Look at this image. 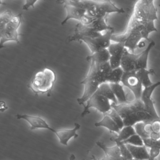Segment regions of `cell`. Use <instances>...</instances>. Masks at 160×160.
Returning <instances> with one entry per match:
<instances>
[{
    "mask_svg": "<svg viewBox=\"0 0 160 160\" xmlns=\"http://www.w3.org/2000/svg\"><path fill=\"white\" fill-rule=\"evenodd\" d=\"M110 57L111 56L108 49H105L91 54L86 58V59L90 62H93L98 64H103L108 62Z\"/></svg>",
    "mask_w": 160,
    "mask_h": 160,
    "instance_id": "d6986e66",
    "label": "cell"
},
{
    "mask_svg": "<svg viewBox=\"0 0 160 160\" xmlns=\"http://www.w3.org/2000/svg\"><path fill=\"white\" fill-rule=\"evenodd\" d=\"M87 15L93 18H104L110 13H125L123 8H118L110 1H87Z\"/></svg>",
    "mask_w": 160,
    "mask_h": 160,
    "instance_id": "5b68a950",
    "label": "cell"
},
{
    "mask_svg": "<svg viewBox=\"0 0 160 160\" xmlns=\"http://www.w3.org/2000/svg\"><path fill=\"white\" fill-rule=\"evenodd\" d=\"M122 142L125 145H131L134 146H143L145 145L143 139L137 134L132 136L128 139L122 141Z\"/></svg>",
    "mask_w": 160,
    "mask_h": 160,
    "instance_id": "4dcf8cb0",
    "label": "cell"
},
{
    "mask_svg": "<svg viewBox=\"0 0 160 160\" xmlns=\"http://www.w3.org/2000/svg\"><path fill=\"white\" fill-rule=\"evenodd\" d=\"M13 14L11 11L7 10L2 13L0 15V32H2L8 24L13 18Z\"/></svg>",
    "mask_w": 160,
    "mask_h": 160,
    "instance_id": "f1b7e54d",
    "label": "cell"
},
{
    "mask_svg": "<svg viewBox=\"0 0 160 160\" xmlns=\"http://www.w3.org/2000/svg\"><path fill=\"white\" fill-rule=\"evenodd\" d=\"M92 158H93V160H99L98 159H96L94 156H92Z\"/></svg>",
    "mask_w": 160,
    "mask_h": 160,
    "instance_id": "f35d334b",
    "label": "cell"
},
{
    "mask_svg": "<svg viewBox=\"0 0 160 160\" xmlns=\"http://www.w3.org/2000/svg\"><path fill=\"white\" fill-rule=\"evenodd\" d=\"M133 159L138 160H148L150 158L149 152L147 148L143 146H134L126 145Z\"/></svg>",
    "mask_w": 160,
    "mask_h": 160,
    "instance_id": "e0dca14e",
    "label": "cell"
},
{
    "mask_svg": "<svg viewBox=\"0 0 160 160\" xmlns=\"http://www.w3.org/2000/svg\"><path fill=\"white\" fill-rule=\"evenodd\" d=\"M137 75L138 77L141 84L144 88H148L153 85L150 79V75L155 74L153 69H141L136 71Z\"/></svg>",
    "mask_w": 160,
    "mask_h": 160,
    "instance_id": "cb8c5ba5",
    "label": "cell"
},
{
    "mask_svg": "<svg viewBox=\"0 0 160 160\" xmlns=\"http://www.w3.org/2000/svg\"><path fill=\"white\" fill-rule=\"evenodd\" d=\"M145 123L139 122L134 126L136 133L139 135L143 139L149 138L150 135L145 130Z\"/></svg>",
    "mask_w": 160,
    "mask_h": 160,
    "instance_id": "d6a6232c",
    "label": "cell"
},
{
    "mask_svg": "<svg viewBox=\"0 0 160 160\" xmlns=\"http://www.w3.org/2000/svg\"><path fill=\"white\" fill-rule=\"evenodd\" d=\"M159 86H160V81L153 83V85L150 87L144 88L141 98L146 110L152 117L155 121H160V117L158 115L155 109L154 102L152 99V95L154 90Z\"/></svg>",
    "mask_w": 160,
    "mask_h": 160,
    "instance_id": "8fae6325",
    "label": "cell"
},
{
    "mask_svg": "<svg viewBox=\"0 0 160 160\" xmlns=\"http://www.w3.org/2000/svg\"><path fill=\"white\" fill-rule=\"evenodd\" d=\"M95 92L106 97L109 101L112 102L113 103L118 104L117 98L110 87L109 83L106 82L102 84Z\"/></svg>",
    "mask_w": 160,
    "mask_h": 160,
    "instance_id": "d4e9b609",
    "label": "cell"
},
{
    "mask_svg": "<svg viewBox=\"0 0 160 160\" xmlns=\"http://www.w3.org/2000/svg\"><path fill=\"white\" fill-rule=\"evenodd\" d=\"M97 146L102 150L105 153V156L108 158H118L121 157L120 150L118 145L113 147H107L102 142H96Z\"/></svg>",
    "mask_w": 160,
    "mask_h": 160,
    "instance_id": "603a6c76",
    "label": "cell"
},
{
    "mask_svg": "<svg viewBox=\"0 0 160 160\" xmlns=\"http://www.w3.org/2000/svg\"><path fill=\"white\" fill-rule=\"evenodd\" d=\"M17 118L19 120H24L28 122L30 125L31 130L35 129H46L55 132L56 129H54L50 126L42 118L37 116H32L27 114H17L16 116Z\"/></svg>",
    "mask_w": 160,
    "mask_h": 160,
    "instance_id": "4fadbf2b",
    "label": "cell"
},
{
    "mask_svg": "<svg viewBox=\"0 0 160 160\" xmlns=\"http://www.w3.org/2000/svg\"><path fill=\"white\" fill-rule=\"evenodd\" d=\"M155 42L152 41L149 43L147 48L139 53L137 60L136 71L141 69H148V64L149 54L152 48L155 46Z\"/></svg>",
    "mask_w": 160,
    "mask_h": 160,
    "instance_id": "ac0fdd59",
    "label": "cell"
},
{
    "mask_svg": "<svg viewBox=\"0 0 160 160\" xmlns=\"http://www.w3.org/2000/svg\"><path fill=\"white\" fill-rule=\"evenodd\" d=\"M113 142L116 143V145H118L120 150L122 156L125 158L126 160H131L133 159L129 151V149L127 148L126 145L122 143L121 141L114 140Z\"/></svg>",
    "mask_w": 160,
    "mask_h": 160,
    "instance_id": "1f68e13d",
    "label": "cell"
},
{
    "mask_svg": "<svg viewBox=\"0 0 160 160\" xmlns=\"http://www.w3.org/2000/svg\"><path fill=\"white\" fill-rule=\"evenodd\" d=\"M121 58L111 57L109 61V63L112 70L117 69L121 66Z\"/></svg>",
    "mask_w": 160,
    "mask_h": 160,
    "instance_id": "e575fe53",
    "label": "cell"
},
{
    "mask_svg": "<svg viewBox=\"0 0 160 160\" xmlns=\"http://www.w3.org/2000/svg\"><path fill=\"white\" fill-rule=\"evenodd\" d=\"M37 1H27L23 6V10L28 11L30 7L34 8L35 3L37 2Z\"/></svg>",
    "mask_w": 160,
    "mask_h": 160,
    "instance_id": "8d00e7d4",
    "label": "cell"
},
{
    "mask_svg": "<svg viewBox=\"0 0 160 160\" xmlns=\"http://www.w3.org/2000/svg\"><path fill=\"white\" fill-rule=\"evenodd\" d=\"M148 160H157V159H151V158H149V159H148Z\"/></svg>",
    "mask_w": 160,
    "mask_h": 160,
    "instance_id": "ab89813d",
    "label": "cell"
},
{
    "mask_svg": "<svg viewBox=\"0 0 160 160\" xmlns=\"http://www.w3.org/2000/svg\"><path fill=\"white\" fill-rule=\"evenodd\" d=\"M143 39L142 33L138 30L127 28L125 32L121 34H113L111 40L115 42L123 44L130 52L134 53L135 50L140 44Z\"/></svg>",
    "mask_w": 160,
    "mask_h": 160,
    "instance_id": "8992f818",
    "label": "cell"
},
{
    "mask_svg": "<svg viewBox=\"0 0 160 160\" xmlns=\"http://www.w3.org/2000/svg\"><path fill=\"white\" fill-rule=\"evenodd\" d=\"M112 70L109 62L103 64L90 62L88 74L81 82L84 88L82 96L77 99L79 105L83 106L97 91L99 87L107 82L108 76Z\"/></svg>",
    "mask_w": 160,
    "mask_h": 160,
    "instance_id": "7a4b0ae2",
    "label": "cell"
},
{
    "mask_svg": "<svg viewBox=\"0 0 160 160\" xmlns=\"http://www.w3.org/2000/svg\"><path fill=\"white\" fill-rule=\"evenodd\" d=\"M105 160V159H104L103 158L102 159V160Z\"/></svg>",
    "mask_w": 160,
    "mask_h": 160,
    "instance_id": "60d3db41",
    "label": "cell"
},
{
    "mask_svg": "<svg viewBox=\"0 0 160 160\" xmlns=\"http://www.w3.org/2000/svg\"><path fill=\"white\" fill-rule=\"evenodd\" d=\"M112 107L122 118L124 126H134L139 122L151 124L155 121L145 108L141 99H134L127 103H112Z\"/></svg>",
    "mask_w": 160,
    "mask_h": 160,
    "instance_id": "3957f363",
    "label": "cell"
},
{
    "mask_svg": "<svg viewBox=\"0 0 160 160\" xmlns=\"http://www.w3.org/2000/svg\"><path fill=\"white\" fill-rule=\"evenodd\" d=\"M158 20L157 9L152 0H140L136 2L127 28L138 30L143 39L148 40L149 35L157 31L154 21Z\"/></svg>",
    "mask_w": 160,
    "mask_h": 160,
    "instance_id": "6da1fadb",
    "label": "cell"
},
{
    "mask_svg": "<svg viewBox=\"0 0 160 160\" xmlns=\"http://www.w3.org/2000/svg\"><path fill=\"white\" fill-rule=\"evenodd\" d=\"M126 48L124 45L121 43H112L110 46L108 48L111 57L122 58Z\"/></svg>",
    "mask_w": 160,
    "mask_h": 160,
    "instance_id": "4316f807",
    "label": "cell"
},
{
    "mask_svg": "<svg viewBox=\"0 0 160 160\" xmlns=\"http://www.w3.org/2000/svg\"><path fill=\"white\" fill-rule=\"evenodd\" d=\"M62 3L64 4V9L66 11V17L62 22V25H64L67 23V21L72 19L78 20L79 21V23L82 22L87 14L86 10L70 5L64 1H62Z\"/></svg>",
    "mask_w": 160,
    "mask_h": 160,
    "instance_id": "5bb4252c",
    "label": "cell"
},
{
    "mask_svg": "<svg viewBox=\"0 0 160 160\" xmlns=\"http://www.w3.org/2000/svg\"><path fill=\"white\" fill-rule=\"evenodd\" d=\"M70 160H76V157L73 154H71L70 156Z\"/></svg>",
    "mask_w": 160,
    "mask_h": 160,
    "instance_id": "74e56055",
    "label": "cell"
},
{
    "mask_svg": "<svg viewBox=\"0 0 160 160\" xmlns=\"http://www.w3.org/2000/svg\"><path fill=\"white\" fill-rule=\"evenodd\" d=\"M122 84L130 90L133 94L134 99H141L143 92V86L137 75L136 71L124 72L121 81Z\"/></svg>",
    "mask_w": 160,
    "mask_h": 160,
    "instance_id": "30bf717a",
    "label": "cell"
},
{
    "mask_svg": "<svg viewBox=\"0 0 160 160\" xmlns=\"http://www.w3.org/2000/svg\"><path fill=\"white\" fill-rule=\"evenodd\" d=\"M106 115L109 116V117L113 119V120L116 122L117 125L118 126L120 130L124 127V122H123V121L122 118L120 115L115 109H113V108H112V109H111L108 113L107 114H106Z\"/></svg>",
    "mask_w": 160,
    "mask_h": 160,
    "instance_id": "f546056e",
    "label": "cell"
},
{
    "mask_svg": "<svg viewBox=\"0 0 160 160\" xmlns=\"http://www.w3.org/2000/svg\"><path fill=\"white\" fill-rule=\"evenodd\" d=\"M56 79V73L51 69L46 68L36 73L28 87L36 94L47 93L48 96H49Z\"/></svg>",
    "mask_w": 160,
    "mask_h": 160,
    "instance_id": "277c9868",
    "label": "cell"
},
{
    "mask_svg": "<svg viewBox=\"0 0 160 160\" xmlns=\"http://www.w3.org/2000/svg\"><path fill=\"white\" fill-rule=\"evenodd\" d=\"M114 29L106 32L105 33L96 38H83L80 40L88 46L91 54H93L103 49H108L112 42L111 38L114 34Z\"/></svg>",
    "mask_w": 160,
    "mask_h": 160,
    "instance_id": "9c48e42d",
    "label": "cell"
},
{
    "mask_svg": "<svg viewBox=\"0 0 160 160\" xmlns=\"http://www.w3.org/2000/svg\"><path fill=\"white\" fill-rule=\"evenodd\" d=\"M74 125V127L72 129L56 130L54 133L58 137L61 144L64 146H67L71 138L78 137V135L77 133V132L79 130L81 126L77 122L75 123Z\"/></svg>",
    "mask_w": 160,
    "mask_h": 160,
    "instance_id": "2e32d148",
    "label": "cell"
},
{
    "mask_svg": "<svg viewBox=\"0 0 160 160\" xmlns=\"http://www.w3.org/2000/svg\"><path fill=\"white\" fill-rule=\"evenodd\" d=\"M159 6H160V5H159Z\"/></svg>",
    "mask_w": 160,
    "mask_h": 160,
    "instance_id": "7bdbcfd3",
    "label": "cell"
},
{
    "mask_svg": "<svg viewBox=\"0 0 160 160\" xmlns=\"http://www.w3.org/2000/svg\"><path fill=\"white\" fill-rule=\"evenodd\" d=\"M144 145L147 148H151L152 147H156L160 149V138L159 140H153L150 138L143 139Z\"/></svg>",
    "mask_w": 160,
    "mask_h": 160,
    "instance_id": "836d02e7",
    "label": "cell"
},
{
    "mask_svg": "<svg viewBox=\"0 0 160 160\" xmlns=\"http://www.w3.org/2000/svg\"><path fill=\"white\" fill-rule=\"evenodd\" d=\"M150 158L151 159H156L160 153V149L156 147H152L150 148Z\"/></svg>",
    "mask_w": 160,
    "mask_h": 160,
    "instance_id": "d590c367",
    "label": "cell"
},
{
    "mask_svg": "<svg viewBox=\"0 0 160 160\" xmlns=\"http://www.w3.org/2000/svg\"><path fill=\"white\" fill-rule=\"evenodd\" d=\"M110 87L117 98L118 104H125L129 102L123 86L121 83L110 84Z\"/></svg>",
    "mask_w": 160,
    "mask_h": 160,
    "instance_id": "7402d4cb",
    "label": "cell"
},
{
    "mask_svg": "<svg viewBox=\"0 0 160 160\" xmlns=\"http://www.w3.org/2000/svg\"><path fill=\"white\" fill-rule=\"evenodd\" d=\"M135 160V159H132V160Z\"/></svg>",
    "mask_w": 160,
    "mask_h": 160,
    "instance_id": "b9f144b4",
    "label": "cell"
},
{
    "mask_svg": "<svg viewBox=\"0 0 160 160\" xmlns=\"http://www.w3.org/2000/svg\"><path fill=\"white\" fill-rule=\"evenodd\" d=\"M139 54H135L132 53L125 48L122 58L121 66L124 72L136 71L137 60Z\"/></svg>",
    "mask_w": 160,
    "mask_h": 160,
    "instance_id": "9a60e30c",
    "label": "cell"
},
{
    "mask_svg": "<svg viewBox=\"0 0 160 160\" xmlns=\"http://www.w3.org/2000/svg\"><path fill=\"white\" fill-rule=\"evenodd\" d=\"M96 127H104L108 129L110 132L118 134L120 129L109 116L104 115L103 118L100 121L94 123Z\"/></svg>",
    "mask_w": 160,
    "mask_h": 160,
    "instance_id": "44dd1931",
    "label": "cell"
},
{
    "mask_svg": "<svg viewBox=\"0 0 160 160\" xmlns=\"http://www.w3.org/2000/svg\"><path fill=\"white\" fill-rule=\"evenodd\" d=\"M136 134L134 126H124L120 131L116 137H112L110 138L111 141L117 140L118 141H124L128 138Z\"/></svg>",
    "mask_w": 160,
    "mask_h": 160,
    "instance_id": "484cf974",
    "label": "cell"
},
{
    "mask_svg": "<svg viewBox=\"0 0 160 160\" xmlns=\"http://www.w3.org/2000/svg\"><path fill=\"white\" fill-rule=\"evenodd\" d=\"M102 34V33L96 32L86 25L79 23L75 26L72 35L68 38V41L69 42H80V40L83 38H96Z\"/></svg>",
    "mask_w": 160,
    "mask_h": 160,
    "instance_id": "7c38bea8",
    "label": "cell"
},
{
    "mask_svg": "<svg viewBox=\"0 0 160 160\" xmlns=\"http://www.w3.org/2000/svg\"><path fill=\"white\" fill-rule=\"evenodd\" d=\"M22 20V14H19L15 16L11 22L6 26L4 30L0 32V48L4 47V44L8 42H15L17 43H20L19 34L18 29Z\"/></svg>",
    "mask_w": 160,
    "mask_h": 160,
    "instance_id": "52a82bcc",
    "label": "cell"
},
{
    "mask_svg": "<svg viewBox=\"0 0 160 160\" xmlns=\"http://www.w3.org/2000/svg\"><path fill=\"white\" fill-rule=\"evenodd\" d=\"M84 110L81 113V117L90 113V108L97 109L104 115H106L112 109V103L108 98L101 94L95 92L83 106Z\"/></svg>",
    "mask_w": 160,
    "mask_h": 160,
    "instance_id": "ba28073f",
    "label": "cell"
},
{
    "mask_svg": "<svg viewBox=\"0 0 160 160\" xmlns=\"http://www.w3.org/2000/svg\"><path fill=\"white\" fill-rule=\"evenodd\" d=\"M87 26L94 31L100 33H102V32H107L114 29V28L107 24L106 18H95L91 23Z\"/></svg>",
    "mask_w": 160,
    "mask_h": 160,
    "instance_id": "ffe728a7",
    "label": "cell"
},
{
    "mask_svg": "<svg viewBox=\"0 0 160 160\" xmlns=\"http://www.w3.org/2000/svg\"><path fill=\"white\" fill-rule=\"evenodd\" d=\"M124 73V72L121 67L117 69H113L108 76L107 79V83H110V84L121 83L122 79Z\"/></svg>",
    "mask_w": 160,
    "mask_h": 160,
    "instance_id": "83f0119b",
    "label": "cell"
}]
</instances>
